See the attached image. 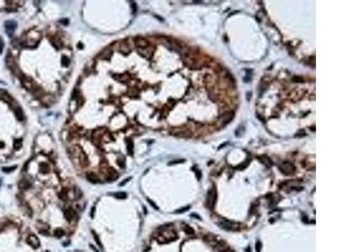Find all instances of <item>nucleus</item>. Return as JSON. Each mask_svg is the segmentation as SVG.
I'll use <instances>...</instances> for the list:
<instances>
[{
	"mask_svg": "<svg viewBox=\"0 0 337 252\" xmlns=\"http://www.w3.org/2000/svg\"><path fill=\"white\" fill-rule=\"evenodd\" d=\"M218 226L222 229L228 230V231H239L241 229V224L231 220H228L225 218H219L216 221Z\"/></svg>",
	"mask_w": 337,
	"mask_h": 252,
	"instance_id": "f257e3e1",
	"label": "nucleus"
},
{
	"mask_svg": "<svg viewBox=\"0 0 337 252\" xmlns=\"http://www.w3.org/2000/svg\"><path fill=\"white\" fill-rule=\"evenodd\" d=\"M176 240V233L173 230H166L160 233V236L157 238V241L160 244L168 243L170 241Z\"/></svg>",
	"mask_w": 337,
	"mask_h": 252,
	"instance_id": "f03ea898",
	"label": "nucleus"
},
{
	"mask_svg": "<svg viewBox=\"0 0 337 252\" xmlns=\"http://www.w3.org/2000/svg\"><path fill=\"white\" fill-rule=\"evenodd\" d=\"M279 169L286 176H291L295 173L296 168L292 163L289 161H284L279 166Z\"/></svg>",
	"mask_w": 337,
	"mask_h": 252,
	"instance_id": "7ed1b4c3",
	"label": "nucleus"
},
{
	"mask_svg": "<svg viewBox=\"0 0 337 252\" xmlns=\"http://www.w3.org/2000/svg\"><path fill=\"white\" fill-rule=\"evenodd\" d=\"M217 201V193L215 190H210L207 194V205L210 209H213Z\"/></svg>",
	"mask_w": 337,
	"mask_h": 252,
	"instance_id": "20e7f679",
	"label": "nucleus"
},
{
	"mask_svg": "<svg viewBox=\"0 0 337 252\" xmlns=\"http://www.w3.org/2000/svg\"><path fill=\"white\" fill-rule=\"evenodd\" d=\"M213 247L215 250H217L219 252H234L225 241H221V240L217 241V243L213 246Z\"/></svg>",
	"mask_w": 337,
	"mask_h": 252,
	"instance_id": "39448f33",
	"label": "nucleus"
},
{
	"mask_svg": "<svg viewBox=\"0 0 337 252\" xmlns=\"http://www.w3.org/2000/svg\"><path fill=\"white\" fill-rule=\"evenodd\" d=\"M17 27V24L14 21H7L5 23V29H6V33L9 36H12L14 29Z\"/></svg>",
	"mask_w": 337,
	"mask_h": 252,
	"instance_id": "423d86ee",
	"label": "nucleus"
},
{
	"mask_svg": "<svg viewBox=\"0 0 337 252\" xmlns=\"http://www.w3.org/2000/svg\"><path fill=\"white\" fill-rule=\"evenodd\" d=\"M172 135L178 137H182V138H189L191 136V133L190 130H185V129H176L172 131Z\"/></svg>",
	"mask_w": 337,
	"mask_h": 252,
	"instance_id": "0eeeda50",
	"label": "nucleus"
},
{
	"mask_svg": "<svg viewBox=\"0 0 337 252\" xmlns=\"http://www.w3.org/2000/svg\"><path fill=\"white\" fill-rule=\"evenodd\" d=\"M234 116V114L233 112H226V113H223V114H221L219 116V120L222 123L227 124L228 123V122H230L231 120L233 119Z\"/></svg>",
	"mask_w": 337,
	"mask_h": 252,
	"instance_id": "6e6552de",
	"label": "nucleus"
},
{
	"mask_svg": "<svg viewBox=\"0 0 337 252\" xmlns=\"http://www.w3.org/2000/svg\"><path fill=\"white\" fill-rule=\"evenodd\" d=\"M300 186V182L299 181H289V182H287L283 183V187L282 188L284 189H286L287 191H289V190H292V189H297V188Z\"/></svg>",
	"mask_w": 337,
	"mask_h": 252,
	"instance_id": "1a4fd4ad",
	"label": "nucleus"
},
{
	"mask_svg": "<svg viewBox=\"0 0 337 252\" xmlns=\"http://www.w3.org/2000/svg\"><path fill=\"white\" fill-rule=\"evenodd\" d=\"M27 243L30 245V246H32L35 249L40 246V241L35 235H29V237L27 238Z\"/></svg>",
	"mask_w": 337,
	"mask_h": 252,
	"instance_id": "9d476101",
	"label": "nucleus"
},
{
	"mask_svg": "<svg viewBox=\"0 0 337 252\" xmlns=\"http://www.w3.org/2000/svg\"><path fill=\"white\" fill-rule=\"evenodd\" d=\"M64 217H65L66 220L68 221V222H71L72 220L75 218V212L73 209L72 208H67L65 211H64Z\"/></svg>",
	"mask_w": 337,
	"mask_h": 252,
	"instance_id": "9b49d317",
	"label": "nucleus"
},
{
	"mask_svg": "<svg viewBox=\"0 0 337 252\" xmlns=\"http://www.w3.org/2000/svg\"><path fill=\"white\" fill-rule=\"evenodd\" d=\"M117 177H118V174L116 173V171L113 170V169H110V170H109V171H108V175H107V179H108V181H110V182L115 181V180L117 179Z\"/></svg>",
	"mask_w": 337,
	"mask_h": 252,
	"instance_id": "f8f14e48",
	"label": "nucleus"
},
{
	"mask_svg": "<svg viewBox=\"0 0 337 252\" xmlns=\"http://www.w3.org/2000/svg\"><path fill=\"white\" fill-rule=\"evenodd\" d=\"M87 178L89 179V181H90L91 182H93V183H97V182H100V179H99L98 176H97L95 173H94V172H89V173H87Z\"/></svg>",
	"mask_w": 337,
	"mask_h": 252,
	"instance_id": "ddd939ff",
	"label": "nucleus"
},
{
	"mask_svg": "<svg viewBox=\"0 0 337 252\" xmlns=\"http://www.w3.org/2000/svg\"><path fill=\"white\" fill-rule=\"evenodd\" d=\"M259 160H260L261 163L266 165V166H268V167H270V166L272 165V161L270 160V158H268V157H266V156H261V157L259 158Z\"/></svg>",
	"mask_w": 337,
	"mask_h": 252,
	"instance_id": "4468645a",
	"label": "nucleus"
},
{
	"mask_svg": "<svg viewBox=\"0 0 337 252\" xmlns=\"http://www.w3.org/2000/svg\"><path fill=\"white\" fill-rule=\"evenodd\" d=\"M183 229L187 235H194V233H195L194 229H192L191 227H190L189 225H186V224H185L183 226Z\"/></svg>",
	"mask_w": 337,
	"mask_h": 252,
	"instance_id": "2eb2a0df",
	"label": "nucleus"
},
{
	"mask_svg": "<svg viewBox=\"0 0 337 252\" xmlns=\"http://www.w3.org/2000/svg\"><path fill=\"white\" fill-rule=\"evenodd\" d=\"M115 198H118V199H125L126 198V193L124 192H118V193H116L113 194Z\"/></svg>",
	"mask_w": 337,
	"mask_h": 252,
	"instance_id": "dca6fc26",
	"label": "nucleus"
},
{
	"mask_svg": "<svg viewBox=\"0 0 337 252\" xmlns=\"http://www.w3.org/2000/svg\"><path fill=\"white\" fill-rule=\"evenodd\" d=\"M137 45L140 47H146L148 46V41H145L144 39L139 38V39L137 40Z\"/></svg>",
	"mask_w": 337,
	"mask_h": 252,
	"instance_id": "f3484780",
	"label": "nucleus"
},
{
	"mask_svg": "<svg viewBox=\"0 0 337 252\" xmlns=\"http://www.w3.org/2000/svg\"><path fill=\"white\" fill-rule=\"evenodd\" d=\"M15 114H16V117H17V119H18L19 120H23V119H24V114H23V111H22V109H20V108H18L17 109H16V111H15Z\"/></svg>",
	"mask_w": 337,
	"mask_h": 252,
	"instance_id": "a211bd4d",
	"label": "nucleus"
},
{
	"mask_svg": "<svg viewBox=\"0 0 337 252\" xmlns=\"http://www.w3.org/2000/svg\"><path fill=\"white\" fill-rule=\"evenodd\" d=\"M64 230L62 229H57L55 231H54V235H55V236L56 237H57V238H61V237H63V235H64Z\"/></svg>",
	"mask_w": 337,
	"mask_h": 252,
	"instance_id": "6ab92c4d",
	"label": "nucleus"
},
{
	"mask_svg": "<svg viewBox=\"0 0 337 252\" xmlns=\"http://www.w3.org/2000/svg\"><path fill=\"white\" fill-rule=\"evenodd\" d=\"M126 147H127L128 153L130 155H132L133 154V144H132V141H127V146Z\"/></svg>",
	"mask_w": 337,
	"mask_h": 252,
	"instance_id": "aec40b11",
	"label": "nucleus"
},
{
	"mask_svg": "<svg viewBox=\"0 0 337 252\" xmlns=\"http://www.w3.org/2000/svg\"><path fill=\"white\" fill-rule=\"evenodd\" d=\"M92 234H93V236H94V238H95V241H96V243L99 245V246L101 247V249L103 248V246H102V244H101V241H100V238H99V236L96 235V233H95V231H92Z\"/></svg>",
	"mask_w": 337,
	"mask_h": 252,
	"instance_id": "412c9836",
	"label": "nucleus"
},
{
	"mask_svg": "<svg viewBox=\"0 0 337 252\" xmlns=\"http://www.w3.org/2000/svg\"><path fill=\"white\" fill-rule=\"evenodd\" d=\"M30 187V183L27 182V181H22V182L19 183V188H22V189H26Z\"/></svg>",
	"mask_w": 337,
	"mask_h": 252,
	"instance_id": "4be33fe9",
	"label": "nucleus"
},
{
	"mask_svg": "<svg viewBox=\"0 0 337 252\" xmlns=\"http://www.w3.org/2000/svg\"><path fill=\"white\" fill-rule=\"evenodd\" d=\"M40 167H43V169H40V171H42V173L47 172L48 171H49V167H48V166L47 164L42 163V164H41V166H40Z\"/></svg>",
	"mask_w": 337,
	"mask_h": 252,
	"instance_id": "5701e85b",
	"label": "nucleus"
},
{
	"mask_svg": "<svg viewBox=\"0 0 337 252\" xmlns=\"http://www.w3.org/2000/svg\"><path fill=\"white\" fill-rule=\"evenodd\" d=\"M69 59L68 58L67 56H63V59H62V63H63V66H68V64H69Z\"/></svg>",
	"mask_w": 337,
	"mask_h": 252,
	"instance_id": "b1692460",
	"label": "nucleus"
},
{
	"mask_svg": "<svg viewBox=\"0 0 337 252\" xmlns=\"http://www.w3.org/2000/svg\"><path fill=\"white\" fill-rule=\"evenodd\" d=\"M15 169H16V166H9V167H4L3 171L5 172H10V171H13Z\"/></svg>",
	"mask_w": 337,
	"mask_h": 252,
	"instance_id": "393cba45",
	"label": "nucleus"
},
{
	"mask_svg": "<svg viewBox=\"0 0 337 252\" xmlns=\"http://www.w3.org/2000/svg\"><path fill=\"white\" fill-rule=\"evenodd\" d=\"M243 129H244V128H243L242 125H240L238 129H236V132H235V135H237V136H240L241 135V134L243 133Z\"/></svg>",
	"mask_w": 337,
	"mask_h": 252,
	"instance_id": "a878e982",
	"label": "nucleus"
},
{
	"mask_svg": "<svg viewBox=\"0 0 337 252\" xmlns=\"http://www.w3.org/2000/svg\"><path fill=\"white\" fill-rule=\"evenodd\" d=\"M261 248H262L261 243H260V241H257L256 244H255V250H256V252H260Z\"/></svg>",
	"mask_w": 337,
	"mask_h": 252,
	"instance_id": "bb28decb",
	"label": "nucleus"
},
{
	"mask_svg": "<svg viewBox=\"0 0 337 252\" xmlns=\"http://www.w3.org/2000/svg\"><path fill=\"white\" fill-rule=\"evenodd\" d=\"M188 209H190V207H185V208H181V209L176 210L175 213H184L185 211H187Z\"/></svg>",
	"mask_w": 337,
	"mask_h": 252,
	"instance_id": "cd10ccee",
	"label": "nucleus"
},
{
	"mask_svg": "<svg viewBox=\"0 0 337 252\" xmlns=\"http://www.w3.org/2000/svg\"><path fill=\"white\" fill-rule=\"evenodd\" d=\"M131 180V177H128V178H126V179H125V180H123L122 182L120 183V186H124L126 183H127V182H129Z\"/></svg>",
	"mask_w": 337,
	"mask_h": 252,
	"instance_id": "c85d7f7f",
	"label": "nucleus"
},
{
	"mask_svg": "<svg viewBox=\"0 0 337 252\" xmlns=\"http://www.w3.org/2000/svg\"><path fill=\"white\" fill-rule=\"evenodd\" d=\"M3 48H4V41H3V39L0 37V54L3 51Z\"/></svg>",
	"mask_w": 337,
	"mask_h": 252,
	"instance_id": "c756f323",
	"label": "nucleus"
},
{
	"mask_svg": "<svg viewBox=\"0 0 337 252\" xmlns=\"http://www.w3.org/2000/svg\"><path fill=\"white\" fill-rule=\"evenodd\" d=\"M251 97H252V93L251 92H247V94H246V99H247V101H249V100L251 99Z\"/></svg>",
	"mask_w": 337,
	"mask_h": 252,
	"instance_id": "7c9ffc66",
	"label": "nucleus"
},
{
	"mask_svg": "<svg viewBox=\"0 0 337 252\" xmlns=\"http://www.w3.org/2000/svg\"><path fill=\"white\" fill-rule=\"evenodd\" d=\"M148 203H149L151 204V206H152V207H154V208H156V209H158V208H158V207L156 206V204L154 203V202H152V201H151V200H150V199H148Z\"/></svg>",
	"mask_w": 337,
	"mask_h": 252,
	"instance_id": "2f4dec72",
	"label": "nucleus"
},
{
	"mask_svg": "<svg viewBox=\"0 0 337 252\" xmlns=\"http://www.w3.org/2000/svg\"><path fill=\"white\" fill-rule=\"evenodd\" d=\"M60 23H63V24H68V19H63L60 20Z\"/></svg>",
	"mask_w": 337,
	"mask_h": 252,
	"instance_id": "473e14b6",
	"label": "nucleus"
}]
</instances>
